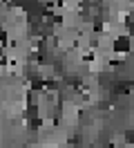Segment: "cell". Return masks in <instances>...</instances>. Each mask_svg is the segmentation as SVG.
<instances>
[{
    "mask_svg": "<svg viewBox=\"0 0 134 148\" xmlns=\"http://www.w3.org/2000/svg\"><path fill=\"white\" fill-rule=\"evenodd\" d=\"M125 141H127V144H134V130H127V132H125Z\"/></svg>",
    "mask_w": 134,
    "mask_h": 148,
    "instance_id": "cell-1",
    "label": "cell"
}]
</instances>
